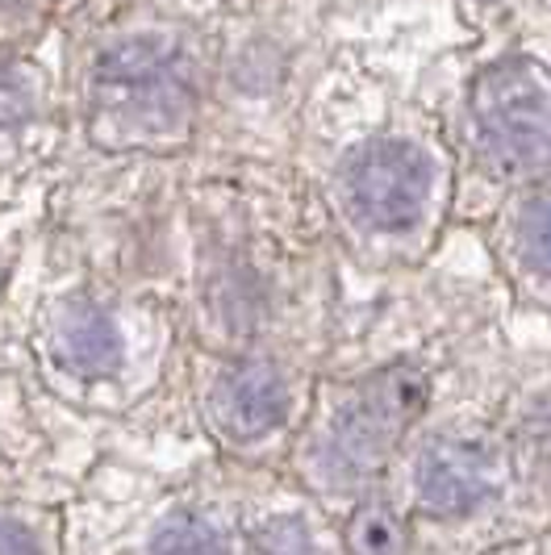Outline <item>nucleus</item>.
<instances>
[{
  "mask_svg": "<svg viewBox=\"0 0 551 555\" xmlns=\"http://www.w3.org/2000/svg\"><path fill=\"white\" fill-rule=\"evenodd\" d=\"M92 105L121 126L167 130L193 105V76L155 38H121L92 63Z\"/></svg>",
  "mask_w": 551,
  "mask_h": 555,
  "instance_id": "7ed1b4c3",
  "label": "nucleus"
},
{
  "mask_svg": "<svg viewBox=\"0 0 551 555\" xmlns=\"http://www.w3.org/2000/svg\"><path fill=\"white\" fill-rule=\"evenodd\" d=\"M347 201L372 230H410L435 184V164L413 142L381 139L347 159Z\"/></svg>",
  "mask_w": 551,
  "mask_h": 555,
  "instance_id": "20e7f679",
  "label": "nucleus"
},
{
  "mask_svg": "<svg viewBox=\"0 0 551 555\" xmlns=\"http://www.w3.org/2000/svg\"><path fill=\"white\" fill-rule=\"evenodd\" d=\"M347 552L351 555H406L410 552V527L406 518L385 505V501H368L351 514V522L343 530Z\"/></svg>",
  "mask_w": 551,
  "mask_h": 555,
  "instance_id": "6e6552de",
  "label": "nucleus"
},
{
  "mask_svg": "<svg viewBox=\"0 0 551 555\" xmlns=\"http://www.w3.org/2000/svg\"><path fill=\"white\" fill-rule=\"evenodd\" d=\"M59 356L80 376H110L121 363V334L97 306H76L59 322Z\"/></svg>",
  "mask_w": 551,
  "mask_h": 555,
  "instance_id": "0eeeda50",
  "label": "nucleus"
},
{
  "mask_svg": "<svg viewBox=\"0 0 551 555\" xmlns=\"http://www.w3.org/2000/svg\"><path fill=\"white\" fill-rule=\"evenodd\" d=\"M426 397H431L426 372L413 363H388L376 376H368L326 430V443L318 451L322 476L338 489H351L363 476L381 473L393 447L418 422Z\"/></svg>",
  "mask_w": 551,
  "mask_h": 555,
  "instance_id": "f257e3e1",
  "label": "nucleus"
},
{
  "mask_svg": "<svg viewBox=\"0 0 551 555\" xmlns=\"http://www.w3.org/2000/svg\"><path fill=\"white\" fill-rule=\"evenodd\" d=\"M151 555H230L226 539L218 534L214 522L196 518V514H176L171 522L155 530L151 539Z\"/></svg>",
  "mask_w": 551,
  "mask_h": 555,
  "instance_id": "1a4fd4ad",
  "label": "nucleus"
},
{
  "mask_svg": "<svg viewBox=\"0 0 551 555\" xmlns=\"http://www.w3.org/2000/svg\"><path fill=\"white\" fill-rule=\"evenodd\" d=\"M284 414H289V385L272 363H239L214 389V417L239 443L272 435Z\"/></svg>",
  "mask_w": 551,
  "mask_h": 555,
  "instance_id": "423d86ee",
  "label": "nucleus"
},
{
  "mask_svg": "<svg viewBox=\"0 0 551 555\" xmlns=\"http://www.w3.org/2000/svg\"><path fill=\"white\" fill-rule=\"evenodd\" d=\"M518 250L535 272H551V189L535 193L518 214Z\"/></svg>",
  "mask_w": 551,
  "mask_h": 555,
  "instance_id": "9d476101",
  "label": "nucleus"
},
{
  "mask_svg": "<svg viewBox=\"0 0 551 555\" xmlns=\"http://www.w3.org/2000/svg\"><path fill=\"white\" fill-rule=\"evenodd\" d=\"M497 489V460L469 439H439L418 460V501L435 514H472Z\"/></svg>",
  "mask_w": 551,
  "mask_h": 555,
  "instance_id": "39448f33",
  "label": "nucleus"
},
{
  "mask_svg": "<svg viewBox=\"0 0 551 555\" xmlns=\"http://www.w3.org/2000/svg\"><path fill=\"white\" fill-rule=\"evenodd\" d=\"M17 117H26V96H22L13 83L0 80V126H9V121H17Z\"/></svg>",
  "mask_w": 551,
  "mask_h": 555,
  "instance_id": "ddd939ff",
  "label": "nucleus"
},
{
  "mask_svg": "<svg viewBox=\"0 0 551 555\" xmlns=\"http://www.w3.org/2000/svg\"><path fill=\"white\" fill-rule=\"evenodd\" d=\"M251 555H322V552L309 539L305 522H297V518H276L264 530H255Z\"/></svg>",
  "mask_w": 551,
  "mask_h": 555,
  "instance_id": "9b49d317",
  "label": "nucleus"
},
{
  "mask_svg": "<svg viewBox=\"0 0 551 555\" xmlns=\"http://www.w3.org/2000/svg\"><path fill=\"white\" fill-rule=\"evenodd\" d=\"M0 555H42L22 522H0Z\"/></svg>",
  "mask_w": 551,
  "mask_h": 555,
  "instance_id": "f8f14e48",
  "label": "nucleus"
},
{
  "mask_svg": "<svg viewBox=\"0 0 551 555\" xmlns=\"http://www.w3.org/2000/svg\"><path fill=\"white\" fill-rule=\"evenodd\" d=\"M480 155L501 176L551 167V76L530 59H501L472 83Z\"/></svg>",
  "mask_w": 551,
  "mask_h": 555,
  "instance_id": "f03ea898",
  "label": "nucleus"
}]
</instances>
